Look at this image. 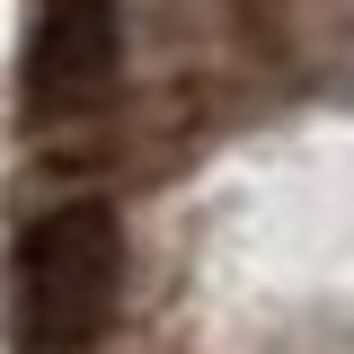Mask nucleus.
<instances>
[{"mask_svg": "<svg viewBox=\"0 0 354 354\" xmlns=\"http://www.w3.org/2000/svg\"><path fill=\"white\" fill-rule=\"evenodd\" d=\"M124 221L97 195H71L9 239V328L18 354H88L115 319Z\"/></svg>", "mask_w": 354, "mask_h": 354, "instance_id": "1", "label": "nucleus"}, {"mask_svg": "<svg viewBox=\"0 0 354 354\" xmlns=\"http://www.w3.org/2000/svg\"><path fill=\"white\" fill-rule=\"evenodd\" d=\"M124 62V18L115 0H44L36 36H27V106L36 115H71Z\"/></svg>", "mask_w": 354, "mask_h": 354, "instance_id": "2", "label": "nucleus"}]
</instances>
